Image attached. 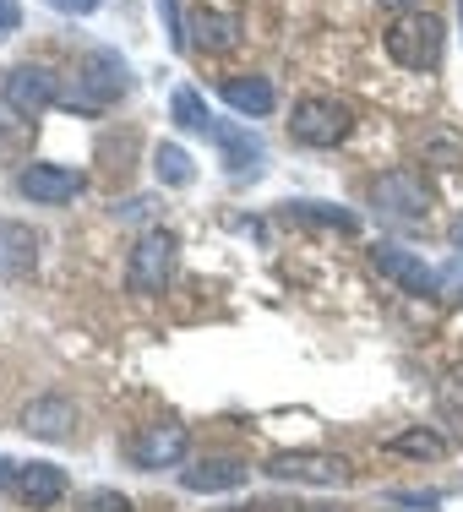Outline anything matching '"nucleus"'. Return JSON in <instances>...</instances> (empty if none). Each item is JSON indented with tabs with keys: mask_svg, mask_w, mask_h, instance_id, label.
<instances>
[{
	"mask_svg": "<svg viewBox=\"0 0 463 512\" xmlns=\"http://www.w3.org/2000/svg\"><path fill=\"white\" fill-rule=\"evenodd\" d=\"M218 93H224V104L229 109H240V115H273V104H278V88L267 77H224L218 82Z\"/></svg>",
	"mask_w": 463,
	"mask_h": 512,
	"instance_id": "dca6fc26",
	"label": "nucleus"
},
{
	"mask_svg": "<svg viewBox=\"0 0 463 512\" xmlns=\"http://www.w3.org/2000/svg\"><path fill=\"white\" fill-rule=\"evenodd\" d=\"M120 93H131V66L120 60L115 50H93L82 60V77H77V93L66 99V109H82V115H93V109L115 104Z\"/></svg>",
	"mask_w": 463,
	"mask_h": 512,
	"instance_id": "f03ea898",
	"label": "nucleus"
},
{
	"mask_svg": "<svg viewBox=\"0 0 463 512\" xmlns=\"http://www.w3.org/2000/svg\"><path fill=\"white\" fill-rule=\"evenodd\" d=\"M186 425L175 420H158V425H142L137 436H131V463L137 469H175V463H186Z\"/></svg>",
	"mask_w": 463,
	"mask_h": 512,
	"instance_id": "6e6552de",
	"label": "nucleus"
},
{
	"mask_svg": "<svg viewBox=\"0 0 463 512\" xmlns=\"http://www.w3.org/2000/svg\"><path fill=\"white\" fill-rule=\"evenodd\" d=\"M153 175H158V186H191V180H197V164H191L186 148L164 142V148L153 153Z\"/></svg>",
	"mask_w": 463,
	"mask_h": 512,
	"instance_id": "aec40b11",
	"label": "nucleus"
},
{
	"mask_svg": "<svg viewBox=\"0 0 463 512\" xmlns=\"http://www.w3.org/2000/svg\"><path fill=\"white\" fill-rule=\"evenodd\" d=\"M77 512H137V507H131V496H120V491H109V485H99V491H82Z\"/></svg>",
	"mask_w": 463,
	"mask_h": 512,
	"instance_id": "5701e85b",
	"label": "nucleus"
},
{
	"mask_svg": "<svg viewBox=\"0 0 463 512\" xmlns=\"http://www.w3.org/2000/svg\"><path fill=\"white\" fill-rule=\"evenodd\" d=\"M267 474H273V480H295V485H349V458L316 453V447H295V453L267 458Z\"/></svg>",
	"mask_w": 463,
	"mask_h": 512,
	"instance_id": "0eeeda50",
	"label": "nucleus"
},
{
	"mask_svg": "<svg viewBox=\"0 0 463 512\" xmlns=\"http://www.w3.org/2000/svg\"><path fill=\"white\" fill-rule=\"evenodd\" d=\"M371 202L382 218H398V224H425V218H431V186H425L414 169H387V175H376Z\"/></svg>",
	"mask_w": 463,
	"mask_h": 512,
	"instance_id": "39448f33",
	"label": "nucleus"
},
{
	"mask_svg": "<svg viewBox=\"0 0 463 512\" xmlns=\"http://www.w3.org/2000/svg\"><path fill=\"white\" fill-rule=\"evenodd\" d=\"M33 256H39V240H33V229L17 224V218H0V278L33 273Z\"/></svg>",
	"mask_w": 463,
	"mask_h": 512,
	"instance_id": "2eb2a0df",
	"label": "nucleus"
},
{
	"mask_svg": "<svg viewBox=\"0 0 463 512\" xmlns=\"http://www.w3.org/2000/svg\"><path fill=\"white\" fill-rule=\"evenodd\" d=\"M109 213L120 218V224H142V218L153 213V197H126V202H115Z\"/></svg>",
	"mask_w": 463,
	"mask_h": 512,
	"instance_id": "393cba45",
	"label": "nucleus"
},
{
	"mask_svg": "<svg viewBox=\"0 0 463 512\" xmlns=\"http://www.w3.org/2000/svg\"><path fill=\"white\" fill-rule=\"evenodd\" d=\"M71 425H77V404L60 398V393H44V398H33V404L22 409V431L39 436V442H66Z\"/></svg>",
	"mask_w": 463,
	"mask_h": 512,
	"instance_id": "f8f14e48",
	"label": "nucleus"
},
{
	"mask_svg": "<svg viewBox=\"0 0 463 512\" xmlns=\"http://www.w3.org/2000/svg\"><path fill=\"white\" fill-rule=\"evenodd\" d=\"M207 142H218V153H224V164H229V175H235V180H257L262 175L267 153H262V142L251 137V131L229 126V120H213Z\"/></svg>",
	"mask_w": 463,
	"mask_h": 512,
	"instance_id": "9b49d317",
	"label": "nucleus"
},
{
	"mask_svg": "<svg viewBox=\"0 0 463 512\" xmlns=\"http://www.w3.org/2000/svg\"><path fill=\"white\" fill-rule=\"evenodd\" d=\"M289 218H311V224H333V229H360V218L355 213H344V207H333V202H289Z\"/></svg>",
	"mask_w": 463,
	"mask_h": 512,
	"instance_id": "412c9836",
	"label": "nucleus"
},
{
	"mask_svg": "<svg viewBox=\"0 0 463 512\" xmlns=\"http://www.w3.org/2000/svg\"><path fill=\"white\" fill-rule=\"evenodd\" d=\"M458 17H463V0H458Z\"/></svg>",
	"mask_w": 463,
	"mask_h": 512,
	"instance_id": "473e14b6",
	"label": "nucleus"
},
{
	"mask_svg": "<svg viewBox=\"0 0 463 512\" xmlns=\"http://www.w3.org/2000/svg\"><path fill=\"white\" fill-rule=\"evenodd\" d=\"M180 485L197 491V496L240 491V485H246V463H240V458H197L191 469H180Z\"/></svg>",
	"mask_w": 463,
	"mask_h": 512,
	"instance_id": "ddd939ff",
	"label": "nucleus"
},
{
	"mask_svg": "<svg viewBox=\"0 0 463 512\" xmlns=\"http://www.w3.org/2000/svg\"><path fill=\"white\" fill-rule=\"evenodd\" d=\"M191 33H197L202 50H235L240 44V17L235 11H197Z\"/></svg>",
	"mask_w": 463,
	"mask_h": 512,
	"instance_id": "a211bd4d",
	"label": "nucleus"
},
{
	"mask_svg": "<svg viewBox=\"0 0 463 512\" xmlns=\"http://www.w3.org/2000/svg\"><path fill=\"white\" fill-rule=\"evenodd\" d=\"M349 126H355V115L338 99H300L295 120H289L295 142H306V148H338V142L349 137Z\"/></svg>",
	"mask_w": 463,
	"mask_h": 512,
	"instance_id": "423d86ee",
	"label": "nucleus"
},
{
	"mask_svg": "<svg viewBox=\"0 0 463 512\" xmlns=\"http://www.w3.org/2000/svg\"><path fill=\"white\" fill-rule=\"evenodd\" d=\"M6 485H17V463L0 458V491H6Z\"/></svg>",
	"mask_w": 463,
	"mask_h": 512,
	"instance_id": "c85d7f7f",
	"label": "nucleus"
},
{
	"mask_svg": "<svg viewBox=\"0 0 463 512\" xmlns=\"http://www.w3.org/2000/svg\"><path fill=\"white\" fill-rule=\"evenodd\" d=\"M453 246H458V256H463V218L453 224Z\"/></svg>",
	"mask_w": 463,
	"mask_h": 512,
	"instance_id": "c756f323",
	"label": "nucleus"
},
{
	"mask_svg": "<svg viewBox=\"0 0 463 512\" xmlns=\"http://www.w3.org/2000/svg\"><path fill=\"white\" fill-rule=\"evenodd\" d=\"M17 496H22V507H33V512L55 507L60 496H66V469H60V463H22Z\"/></svg>",
	"mask_w": 463,
	"mask_h": 512,
	"instance_id": "4468645a",
	"label": "nucleus"
},
{
	"mask_svg": "<svg viewBox=\"0 0 463 512\" xmlns=\"http://www.w3.org/2000/svg\"><path fill=\"white\" fill-rule=\"evenodd\" d=\"M425 158L442 164V169H463V142L453 131H431V137H425Z\"/></svg>",
	"mask_w": 463,
	"mask_h": 512,
	"instance_id": "4be33fe9",
	"label": "nucleus"
},
{
	"mask_svg": "<svg viewBox=\"0 0 463 512\" xmlns=\"http://www.w3.org/2000/svg\"><path fill=\"white\" fill-rule=\"evenodd\" d=\"M382 6H409V0H382Z\"/></svg>",
	"mask_w": 463,
	"mask_h": 512,
	"instance_id": "2f4dec72",
	"label": "nucleus"
},
{
	"mask_svg": "<svg viewBox=\"0 0 463 512\" xmlns=\"http://www.w3.org/2000/svg\"><path fill=\"white\" fill-rule=\"evenodd\" d=\"M0 104H6L11 115L33 120L50 104H60V77L50 66H39V60H22V66H11L6 77H0Z\"/></svg>",
	"mask_w": 463,
	"mask_h": 512,
	"instance_id": "20e7f679",
	"label": "nucleus"
},
{
	"mask_svg": "<svg viewBox=\"0 0 463 512\" xmlns=\"http://www.w3.org/2000/svg\"><path fill=\"white\" fill-rule=\"evenodd\" d=\"M17 28H22V6L17 0H0V44H6Z\"/></svg>",
	"mask_w": 463,
	"mask_h": 512,
	"instance_id": "cd10ccee",
	"label": "nucleus"
},
{
	"mask_svg": "<svg viewBox=\"0 0 463 512\" xmlns=\"http://www.w3.org/2000/svg\"><path fill=\"white\" fill-rule=\"evenodd\" d=\"M17 191L28 202H39V207H66L82 191V175H77V169H66V164H28L17 175Z\"/></svg>",
	"mask_w": 463,
	"mask_h": 512,
	"instance_id": "9d476101",
	"label": "nucleus"
},
{
	"mask_svg": "<svg viewBox=\"0 0 463 512\" xmlns=\"http://www.w3.org/2000/svg\"><path fill=\"white\" fill-rule=\"evenodd\" d=\"M387 55L404 71H436V60H442V22H436L431 11L398 17L393 28H387Z\"/></svg>",
	"mask_w": 463,
	"mask_h": 512,
	"instance_id": "7ed1b4c3",
	"label": "nucleus"
},
{
	"mask_svg": "<svg viewBox=\"0 0 463 512\" xmlns=\"http://www.w3.org/2000/svg\"><path fill=\"white\" fill-rule=\"evenodd\" d=\"M50 11H60V17H93V11L104 6V0H44Z\"/></svg>",
	"mask_w": 463,
	"mask_h": 512,
	"instance_id": "a878e982",
	"label": "nucleus"
},
{
	"mask_svg": "<svg viewBox=\"0 0 463 512\" xmlns=\"http://www.w3.org/2000/svg\"><path fill=\"white\" fill-rule=\"evenodd\" d=\"M169 115H175L180 131H197V137L213 131V109H207V99L197 88H175V93H169Z\"/></svg>",
	"mask_w": 463,
	"mask_h": 512,
	"instance_id": "6ab92c4d",
	"label": "nucleus"
},
{
	"mask_svg": "<svg viewBox=\"0 0 463 512\" xmlns=\"http://www.w3.org/2000/svg\"><path fill=\"white\" fill-rule=\"evenodd\" d=\"M387 453H393V458H414V463H436V458H447V442L431 431V425H409V431L387 436Z\"/></svg>",
	"mask_w": 463,
	"mask_h": 512,
	"instance_id": "f3484780",
	"label": "nucleus"
},
{
	"mask_svg": "<svg viewBox=\"0 0 463 512\" xmlns=\"http://www.w3.org/2000/svg\"><path fill=\"white\" fill-rule=\"evenodd\" d=\"M453 284H463V256H458V267H453Z\"/></svg>",
	"mask_w": 463,
	"mask_h": 512,
	"instance_id": "7c9ffc66",
	"label": "nucleus"
},
{
	"mask_svg": "<svg viewBox=\"0 0 463 512\" xmlns=\"http://www.w3.org/2000/svg\"><path fill=\"white\" fill-rule=\"evenodd\" d=\"M158 17H164L169 44H175V50H186V44H191V33H186V17H180V0H158Z\"/></svg>",
	"mask_w": 463,
	"mask_h": 512,
	"instance_id": "b1692460",
	"label": "nucleus"
},
{
	"mask_svg": "<svg viewBox=\"0 0 463 512\" xmlns=\"http://www.w3.org/2000/svg\"><path fill=\"white\" fill-rule=\"evenodd\" d=\"M175 235L169 229H142L137 246L126 256V289L131 295H164L169 273H175Z\"/></svg>",
	"mask_w": 463,
	"mask_h": 512,
	"instance_id": "f257e3e1",
	"label": "nucleus"
},
{
	"mask_svg": "<svg viewBox=\"0 0 463 512\" xmlns=\"http://www.w3.org/2000/svg\"><path fill=\"white\" fill-rule=\"evenodd\" d=\"M393 502H398V507H420V512H431V507H442V496H436V491H393Z\"/></svg>",
	"mask_w": 463,
	"mask_h": 512,
	"instance_id": "bb28decb",
	"label": "nucleus"
},
{
	"mask_svg": "<svg viewBox=\"0 0 463 512\" xmlns=\"http://www.w3.org/2000/svg\"><path fill=\"white\" fill-rule=\"evenodd\" d=\"M371 262H376V273L382 278H393L404 295H436L442 289V273H436L425 256H414V251H404V246H376L371 251Z\"/></svg>",
	"mask_w": 463,
	"mask_h": 512,
	"instance_id": "1a4fd4ad",
	"label": "nucleus"
}]
</instances>
